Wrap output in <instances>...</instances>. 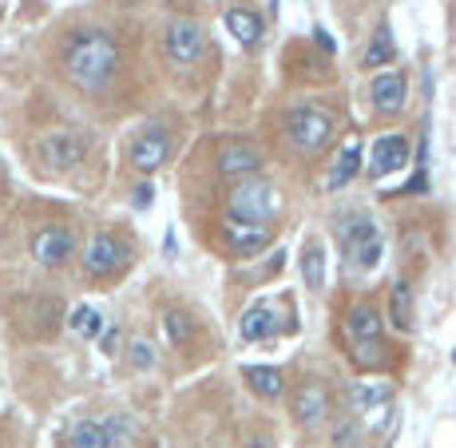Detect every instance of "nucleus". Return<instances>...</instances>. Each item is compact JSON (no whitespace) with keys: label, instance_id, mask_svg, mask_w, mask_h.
<instances>
[{"label":"nucleus","instance_id":"nucleus-27","mask_svg":"<svg viewBox=\"0 0 456 448\" xmlns=\"http://www.w3.org/2000/svg\"><path fill=\"white\" fill-rule=\"evenodd\" d=\"M163 326H167V338H171L175 346H187V341H191V322H187V314L171 310V314L163 318Z\"/></svg>","mask_w":456,"mask_h":448},{"label":"nucleus","instance_id":"nucleus-25","mask_svg":"<svg viewBox=\"0 0 456 448\" xmlns=\"http://www.w3.org/2000/svg\"><path fill=\"white\" fill-rule=\"evenodd\" d=\"M68 326H72L76 338H100L103 318H100V310H92V305H76L72 318H68Z\"/></svg>","mask_w":456,"mask_h":448},{"label":"nucleus","instance_id":"nucleus-13","mask_svg":"<svg viewBox=\"0 0 456 448\" xmlns=\"http://www.w3.org/2000/svg\"><path fill=\"white\" fill-rule=\"evenodd\" d=\"M72 250H76V239L64 226H48V231H40L32 239V254H37L40 266H64L72 258Z\"/></svg>","mask_w":456,"mask_h":448},{"label":"nucleus","instance_id":"nucleus-8","mask_svg":"<svg viewBox=\"0 0 456 448\" xmlns=\"http://www.w3.org/2000/svg\"><path fill=\"white\" fill-rule=\"evenodd\" d=\"M167 155H171V139H167V131H159V127L143 131V135L131 143V167H135L139 175L159 171L167 163Z\"/></svg>","mask_w":456,"mask_h":448},{"label":"nucleus","instance_id":"nucleus-29","mask_svg":"<svg viewBox=\"0 0 456 448\" xmlns=\"http://www.w3.org/2000/svg\"><path fill=\"white\" fill-rule=\"evenodd\" d=\"M151 203H155V187H151V183H139L135 195H131V207H135V210H147Z\"/></svg>","mask_w":456,"mask_h":448},{"label":"nucleus","instance_id":"nucleus-23","mask_svg":"<svg viewBox=\"0 0 456 448\" xmlns=\"http://www.w3.org/2000/svg\"><path fill=\"white\" fill-rule=\"evenodd\" d=\"M349 357H354L357 369H385L393 362L389 346H385L381 338H370V341H354V349H349Z\"/></svg>","mask_w":456,"mask_h":448},{"label":"nucleus","instance_id":"nucleus-16","mask_svg":"<svg viewBox=\"0 0 456 448\" xmlns=\"http://www.w3.org/2000/svg\"><path fill=\"white\" fill-rule=\"evenodd\" d=\"M389 322L401 333H409L417 326V322H413V286H409L405 278H401V282H393V289H389Z\"/></svg>","mask_w":456,"mask_h":448},{"label":"nucleus","instance_id":"nucleus-9","mask_svg":"<svg viewBox=\"0 0 456 448\" xmlns=\"http://www.w3.org/2000/svg\"><path fill=\"white\" fill-rule=\"evenodd\" d=\"M290 412H294L297 425H318V420H326V412H330V393H326V385L302 381V385L294 389V397H290Z\"/></svg>","mask_w":456,"mask_h":448},{"label":"nucleus","instance_id":"nucleus-20","mask_svg":"<svg viewBox=\"0 0 456 448\" xmlns=\"http://www.w3.org/2000/svg\"><path fill=\"white\" fill-rule=\"evenodd\" d=\"M349 401H354L362 412H373V409H381L393 401V385L389 381H357L354 389H349Z\"/></svg>","mask_w":456,"mask_h":448},{"label":"nucleus","instance_id":"nucleus-26","mask_svg":"<svg viewBox=\"0 0 456 448\" xmlns=\"http://www.w3.org/2000/svg\"><path fill=\"white\" fill-rule=\"evenodd\" d=\"M72 448H108V433L95 420H80L72 428Z\"/></svg>","mask_w":456,"mask_h":448},{"label":"nucleus","instance_id":"nucleus-2","mask_svg":"<svg viewBox=\"0 0 456 448\" xmlns=\"http://www.w3.org/2000/svg\"><path fill=\"white\" fill-rule=\"evenodd\" d=\"M338 239H341V250L349 254V262H354V266L373 270L377 262H381L385 242H381V231H377V223L370 215L346 218V223H341V231H338Z\"/></svg>","mask_w":456,"mask_h":448},{"label":"nucleus","instance_id":"nucleus-22","mask_svg":"<svg viewBox=\"0 0 456 448\" xmlns=\"http://www.w3.org/2000/svg\"><path fill=\"white\" fill-rule=\"evenodd\" d=\"M302 282L310 289L326 286V246H322L318 239L305 242V250H302Z\"/></svg>","mask_w":456,"mask_h":448},{"label":"nucleus","instance_id":"nucleus-18","mask_svg":"<svg viewBox=\"0 0 456 448\" xmlns=\"http://www.w3.org/2000/svg\"><path fill=\"white\" fill-rule=\"evenodd\" d=\"M278 333V318L270 310H262V305H254L239 318V338L242 341H266Z\"/></svg>","mask_w":456,"mask_h":448},{"label":"nucleus","instance_id":"nucleus-17","mask_svg":"<svg viewBox=\"0 0 456 448\" xmlns=\"http://www.w3.org/2000/svg\"><path fill=\"white\" fill-rule=\"evenodd\" d=\"M226 32H231L239 44H258L262 40V20L258 12H250V8H226Z\"/></svg>","mask_w":456,"mask_h":448},{"label":"nucleus","instance_id":"nucleus-30","mask_svg":"<svg viewBox=\"0 0 456 448\" xmlns=\"http://www.w3.org/2000/svg\"><path fill=\"white\" fill-rule=\"evenodd\" d=\"M425 187H428V179H425V167H417V175L405 183V191H409V195H425Z\"/></svg>","mask_w":456,"mask_h":448},{"label":"nucleus","instance_id":"nucleus-4","mask_svg":"<svg viewBox=\"0 0 456 448\" xmlns=\"http://www.w3.org/2000/svg\"><path fill=\"white\" fill-rule=\"evenodd\" d=\"M286 135H290V143L297 151L318 155L333 139V116L322 108H294L290 116H286Z\"/></svg>","mask_w":456,"mask_h":448},{"label":"nucleus","instance_id":"nucleus-11","mask_svg":"<svg viewBox=\"0 0 456 448\" xmlns=\"http://www.w3.org/2000/svg\"><path fill=\"white\" fill-rule=\"evenodd\" d=\"M167 56L175 64H195L203 56V29L195 20H175L167 29Z\"/></svg>","mask_w":456,"mask_h":448},{"label":"nucleus","instance_id":"nucleus-12","mask_svg":"<svg viewBox=\"0 0 456 448\" xmlns=\"http://www.w3.org/2000/svg\"><path fill=\"white\" fill-rule=\"evenodd\" d=\"M223 239L231 242L234 254H258L270 246V226L266 223H247V218H231L223 223Z\"/></svg>","mask_w":456,"mask_h":448},{"label":"nucleus","instance_id":"nucleus-3","mask_svg":"<svg viewBox=\"0 0 456 448\" xmlns=\"http://www.w3.org/2000/svg\"><path fill=\"white\" fill-rule=\"evenodd\" d=\"M226 215L247 218V223H270V218L278 215V191L270 187V183L242 179L239 187L226 195Z\"/></svg>","mask_w":456,"mask_h":448},{"label":"nucleus","instance_id":"nucleus-7","mask_svg":"<svg viewBox=\"0 0 456 448\" xmlns=\"http://www.w3.org/2000/svg\"><path fill=\"white\" fill-rule=\"evenodd\" d=\"M409 159V139L389 131V135H377L373 147H370V175L373 179H385V175L401 171Z\"/></svg>","mask_w":456,"mask_h":448},{"label":"nucleus","instance_id":"nucleus-15","mask_svg":"<svg viewBox=\"0 0 456 448\" xmlns=\"http://www.w3.org/2000/svg\"><path fill=\"white\" fill-rule=\"evenodd\" d=\"M362 171V139H346V147H341V155H338V163L330 167V191H338V187H346L354 175Z\"/></svg>","mask_w":456,"mask_h":448},{"label":"nucleus","instance_id":"nucleus-28","mask_svg":"<svg viewBox=\"0 0 456 448\" xmlns=\"http://www.w3.org/2000/svg\"><path fill=\"white\" fill-rule=\"evenodd\" d=\"M131 365L135 369H155V349L147 341H131Z\"/></svg>","mask_w":456,"mask_h":448},{"label":"nucleus","instance_id":"nucleus-19","mask_svg":"<svg viewBox=\"0 0 456 448\" xmlns=\"http://www.w3.org/2000/svg\"><path fill=\"white\" fill-rule=\"evenodd\" d=\"M218 171L223 175H258L262 171V155L254 151V147H226L223 155H218Z\"/></svg>","mask_w":456,"mask_h":448},{"label":"nucleus","instance_id":"nucleus-31","mask_svg":"<svg viewBox=\"0 0 456 448\" xmlns=\"http://www.w3.org/2000/svg\"><path fill=\"white\" fill-rule=\"evenodd\" d=\"M100 338H103V354H116V346H119V330H103Z\"/></svg>","mask_w":456,"mask_h":448},{"label":"nucleus","instance_id":"nucleus-32","mask_svg":"<svg viewBox=\"0 0 456 448\" xmlns=\"http://www.w3.org/2000/svg\"><path fill=\"white\" fill-rule=\"evenodd\" d=\"M314 32H318V44H322V48H326V52H333V40H330V32H326V29H314Z\"/></svg>","mask_w":456,"mask_h":448},{"label":"nucleus","instance_id":"nucleus-10","mask_svg":"<svg viewBox=\"0 0 456 448\" xmlns=\"http://www.w3.org/2000/svg\"><path fill=\"white\" fill-rule=\"evenodd\" d=\"M370 100H373V108L381 111V116H397V111L405 108V100H409L405 72H381V76H373Z\"/></svg>","mask_w":456,"mask_h":448},{"label":"nucleus","instance_id":"nucleus-1","mask_svg":"<svg viewBox=\"0 0 456 448\" xmlns=\"http://www.w3.org/2000/svg\"><path fill=\"white\" fill-rule=\"evenodd\" d=\"M116 68H119V48L100 29L76 32L64 52V72L80 92H103L111 84V76H116Z\"/></svg>","mask_w":456,"mask_h":448},{"label":"nucleus","instance_id":"nucleus-24","mask_svg":"<svg viewBox=\"0 0 456 448\" xmlns=\"http://www.w3.org/2000/svg\"><path fill=\"white\" fill-rule=\"evenodd\" d=\"M393 56H397V48H393V32H389V24H381V29L373 32L370 48H365L362 64L365 68H385V64H393Z\"/></svg>","mask_w":456,"mask_h":448},{"label":"nucleus","instance_id":"nucleus-21","mask_svg":"<svg viewBox=\"0 0 456 448\" xmlns=\"http://www.w3.org/2000/svg\"><path fill=\"white\" fill-rule=\"evenodd\" d=\"M242 377H247V385L258 393L262 401H278V397H282V389H286L282 373H278V369H270V365H250Z\"/></svg>","mask_w":456,"mask_h":448},{"label":"nucleus","instance_id":"nucleus-5","mask_svg":"<svg viewBox=\"0 0 456 448\" xmlns=\"http://www.w3.org/2000/svg\"><path fill=\"white\" fill-rule=\"evenodd\" d=\"M131 258L127 242H119L116 234H95L92 242L84 246V270L92 278H111L116 270H124Z\"/></svg>","mask_w":456,"mask_h":448},{"label":"nucleus","instance_id":"nucleus-6","mask_svg":"<svg viewBox=\"0 0 456 448\" xmlns=\"http://www.w3.org/2000/svg\"><path fill=\"white\" fill-rule=\"evenodd\" d=\"M37 159L48 167V171H68L84 159V139L72 135V131H52L37 143Z\"/></svg>","mask_w":456,"mask_h":448},{"label":"nucleus","instance_id":"nucleus-14","mask_svg":"<svg viewBox=\"0 0 456 448\" xmlns=\"http://www.w3.org/2000/svg\"><path fill=\"white\" fill-rule=\"evenodd\" d=\"M346 341L354 346V341H370V338H381V314L373 310V305H354V310L346 314Z\"/></svg>","mask_w":456,"mask_h":448}]
</instances>
